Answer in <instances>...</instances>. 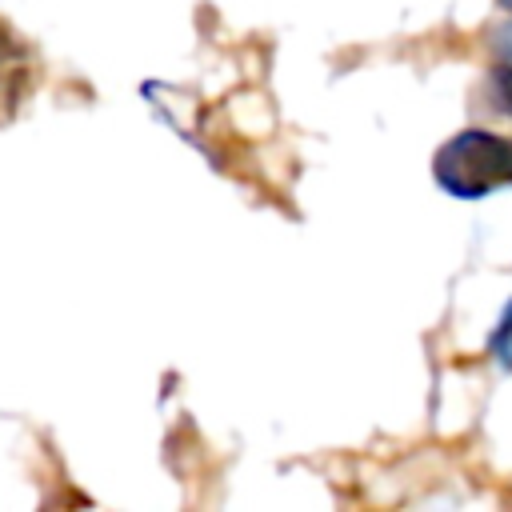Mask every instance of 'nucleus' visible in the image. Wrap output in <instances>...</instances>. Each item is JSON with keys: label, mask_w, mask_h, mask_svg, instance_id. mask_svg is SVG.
Masks as SVG:
<instances>
[{"label": "nucleus", "mask_w": 512, "mask_h": 512, "mask_svg": "<svg viewBox=\"0 0 512 512\" xmlns=\"http://www.w3.org/2000/svg\"><path fill=\"white\" fill-rule=\"evenodd\" d=\"M432 176L448 196L480 200L512 184V140L484 132V128H464L436 148Z\"/></svg>", "instance_id": "1"}, {"label": "nucleus", "mask_w": 512, "mask_h": 512, "mask_svg": "<svg viewBox=\"0 0 512 512\" xmlns=\"http://www.w3.org/2000/svg\"><path fill=\"white\" fill-rule=\"evenodd\" d=\"M496 56L500 60H512V24L508 28H496Z\"/></svg>", "instance_id": "4"}, {"label": "nucleus", "mask_w": 512, "mask_h": 512, "mask_svg": "<svg viewBox=\"0 0 512 512\" xmlns=\"http://www.w3.org/2000/svg\"><path fill=\"white\" fill-rule=\"evenodd\" d=\"M488 352H492V360H500V364L512 372V304H508L504 320L496 324V332H492V340H488Z\"/></svg>", "instance_id": "2"}, {"label": "nucleus", "mask_w": 512, "mask_h": 512, "mask_svg": "<svg viewBox=\"0 0 512 512\" xmlns=\"http://www.w3.org/2000/svg\"><path fill=\"white\" fill-rule=\"evenodd\" d=\"M492 80H496V96H500V104L512 112V60H496Z\"/></svg>", "instance_id": "3"}, {"label": "nucleus", "mask_w": 512, "mask_h": 512, "mask_svg": "<svg viewBox=\"0 0 512 512\" xmlns=\"http://www.w3.org/2000/svg\"><path fill=\"white\" fill-rule=\"evenodd\" d=\"M496 4H500V8H504V12H512V0H496Z\"/></svg>", "instance_id": "5"}]
</instances>
